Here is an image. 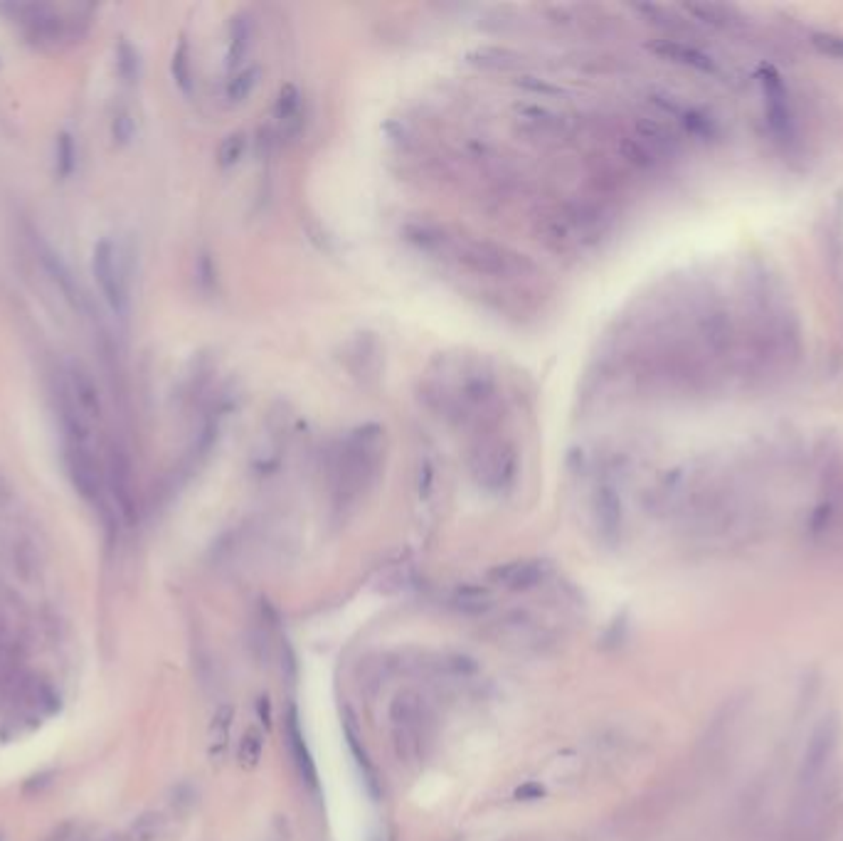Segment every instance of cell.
<instances>
[{
	"instance_id": "5",
	"label": "cell",
	"mask_w": 843,
	"mask_h": 841,
	"mask_svg": "<svg viewBox=\"0 0 843 841\" xmlns=\"http://www.w3.org/2000/svg\"><path fill=\"white\" fill-rule=\"evenodd\" d=\"M92 269L106 304L112 307L113 314L126 316L129 314V304H131V297H129V269L124 265L121 249L113 245L112 240H99L96 242Z\"/></svg>"
},
{
	"instance_id": "8",
	"label": "cell",
	"mask_w": 843,
	"mask_h": 841,
	"mask_svg": "<svg viewBox=\"0 0 843 841\" xmlns=\"http://www.w3.org/2000/svg\"><path fill=\"white\" fill-rule=\"evenodd\" d=\"M343 363L360 383H375L382 370V346L375 333H358L346 343Z\"/></svg>"
},
{
	"instance_id": "10",
	"label": "cell",
	"mask_w": 843,
	"mask_h": 841,
	"mask_svg": "<svg viewBox=\"0 0 843 841\" xmlns=\"http://www.w3.org/2000/svg\"><path fill=\"white\" fill-rule=\"evenodd\" d=\"M392 728H395V740L400 743V755H412L420 748V733H422V703L420 696L414 694H400L395 698V703L390 708Z\"/></svg>"
},
{
	"instance_id": "24",
	"label": "cell",
	"mask_w": 843,
	"mask_h": 841,
	"mask_svg": "<svg viewBox=\"0 0 843 841\" xmlns=\"http://www.w3.org/2000/svg\"><path fill=\"white\" fill-rule=\"evenodd\" d=\"M262 755H264V740L257 730H247L239 740V765L247 770L257 768Z\"/></svg>"
},
{
	"instance_id": "6",
	"label": "cell",
	"mask_w": 843,
	"mask_h": 841,
	"mask_svg": "<svg viewBox=\"0 0 843 841\" xmlns=\"http://www.w3.org/2000/svg\"><path fill=\"white\" fill-rule=\"evenodd\" d=\"M64 462H67V474H70L74 492L87 501L99 499L104 486V472L94 457L89 442H67Z\"/></svg>"
},
{
	"instance_id": "28",
	"label": "cell",
	"mask_w": 843,
	"mask_h": 841,
	"mask_svg": "<svg viewBox=\"0 0 843 841\" xmlns=\"http://www.w3.org/2000/svg\"><path fill=\"white\" fill-rule=\"evenodd\" d=\"M119 70H121V74L129 82H134L136 74H138V57H136V52L129 45L119 47Z\"/></svg>"
},
{
	"instance_id": "29",
	"label": "cell",
	"mask_w": 843,
	"mask_h": 841,
	"mask_svg": "<svg viewBox=\"0 0 843 841\" xmlns=\"http://www.w3.org/2000/svg\"><path fill=\"white\" fill-rule=\"evenodd\" d=\"M515 797L518 800H540L543 797V787L535 785V782H528V785H523L521 790L515 792Z\"/></svg>"
},
{
	"instance_id": "27",
	"label": "cell",
	"mask_w": 843,
	"mask_h": 841,
	"mask_svg": "<svg viewBox=\"0 0 843 841\" xmlns=\"http://www.w3.org/2000/svg\"><path fill=\"white\" fill-rule=\"evenodd\" d=\"M57 151H60V161H57V168H60V175L67 178V175L72 173L74 168V146H72V136L63 134L60 136V144H57Z\"/></svg>"
},
{
	"instance_id": "7",
	"label": "cell",
	"mask_w": 843,
	"mask_h": 841,
	"mask_svg": "<svg viewBox=\"0 0 843 841\" xmlns=\"http://www.w3.org/2000/svg\"><path fill=\"white\" fill-rule=\"evenodd\" d=\"M839 736H841V723L836 716H826L819 720V726L814 728L812 738L806 743L804 750V762H802V785H814L823 775V768L829 765V760L836 753L839 745Z\"/></svg>"
},
{
	"instance_id": "18",
	"label": "cell",
	"mask_w": 843,
	"mask_h": 841,
	"mask_svg": "<svg viewBox=\"0 0 843 841\" xmlns=\"http://www.w3.org/2000/svg\"><path fill=\"white\" fill-rule=\"evenodd\" d=\"M466 60L481 67V70H491V72H511L518 70L523 64V55L511 47H501V45H484V47H476L466 55Z\"/></svg>"
},
{
	"instance_id": "22",
	"label": "cell",
	"mask_w": 843,
	"mask_h": 841,
	"mask_svg": "<svg viewBox=\"0 0 843 841\" xmlns=\"http://www.w3.org/2000/svg\"><path fill=\"white\" fill-rule=\"evenodd\" d=\"M245 151H247V136L242 131H235V134L227 136L217 148V164H220V168H232L245 158Z\"/></svg>"
},
{
	"instance_id": "11",
	"label": "cell",
	"mask_w": 843,
	"mask_h": 841,
	"mask_svg": "<svg viewBox=\"0 0 843 841\" xmlns=\"http://www.w3.org/2000/svg\"><path fill=\"white\" fill-rule=\"evenodd\" d=\"M400 232L405 242H410L417 252H424V255L452 257L454 245H456V237L447 227L427 223V220H410L402 225Z\"/></svg>"
},
{
	"instance_id": "17",
	"label": "cell",
	"mask_w": 843,
	"mask_h": 841,
	"mask_svg": "<svg viewBox=\"0 0 843 841\" xmlns=\"http://www.w3.org/2000/svg\"><path fill=\"white\" fill-rule=\"evenodd\" d=\"M70 398L84 415H89V417L102 415V398L96 391V383L82 366L70 368Z\"/></svg>"
},
{
	"instance_id": "15",
	"label": "cell",
	"mask_w": 843,
	"mask_h": 841,
	"mask_svg": "<svg viewBox=\"0 0 843 841\" xmlns=\"http://www.w3.org/2000/svg\"><path fill=\"white\" fill-rule=\"evenodd\" d=\"M304 112H301V92H298L296 84L287 82L279 89L277 104H274V119L279 123V134L296 136L304 129Z\"/></svg>"
},
{
	"instance_id": "1",
	"label": "cell",
	"mask_w": 843,
	"mask_h": 841,
	"mask_svg": "<svg viewBox=\"0 0 843 841\" xmlns=\"http://www.w3.org/2000/svg\"><path fill=\"white\" fill-rule=\"evenodd\" d=\"M424 398L444 417L466 422L494 408L498 383L484 360H447L444 366L439 363V373H430Z\"/></svg>"
},
{
	"instance_id": "23",
	"label": "cell",
	"mask_w": 843,
	"mask_h": 841,
	"mask_svg": "<svg viewBox=\"0 0 843 841\" xmlns=\"http://www.w3.org/2000/svg\"><path fill=\"white\" fill-rule=\"evenodd\" d=\"M173 80L180 87V92L190 94L193 92V72H190V52H188V42H180L178 50L173 55Z\"/></svg>"
},
{
	"instance_id": "13",
	"label": "cell",
	"mask_w": 843,
	"mask_h": 841,
	"mask_svg": "<svg viewBox=\"0 0 843 841\" xmlns=\"http://www.w3.org/2000/svg\"><path fill=\"white\" fill-rule=\"evenodd\" d=\"M547 570H550V568H547L546 560H530V558H525V560H511V563L496 565L494 570L488 573V577H491V583H496V585L505 587V590H513V593H521V590H530V587L540 585L547 577Z\"/></svg>"
},
{
	"instance_id": "21",
	"label": "cell",
	"mask_w": 843,
	"mask_h": 841,
	"mask_svg": "<svg viewBox=\"0 0 843 841\" xmlns=\"http://www.w3.org/2000/svg\"><path fill=\"white\" fill-rule=\"evenodd\" d=\"M259 84V70L257 67H242L232 72V80L227 82V99L230 104H245L252 97V92L257 89Z\"/></svg>"
},
{
	"instance_id": "25",
	"label": "cell",
	"mask_w": 843,
	"mask_h": 841,
	"mask_svg": "<svg viewBox=\"0 0 843 841\" xmlns=\"http://www.w3.org/2000/svg\"><path fill=\"white\" fill-rule=\"evenodd\" d=\"M518 87L525 89V92L538 94V97H563L565 94V89L560 84H553L550 80H540V77H533V74L518 77Z\"/></svg>"
},
{
	"instance_id": "16",
	"label": "cell",
	"mask_w": 843,
	"mask_h": 841,
	"mask_svg": "<svg viewBox=\"0 0 843 841\" xmlns=\"http://www.w3.org/2000/svg\"><path fill=\"white\" fill-rule=\"evenodd\" d=\"M255 38V21L247 11H239L230 22V42H227V67L230 72L242 70V62L249 55Z\"/></svg>"
},
{
	"instance_id": "9",
	"label": "cell",
	"mask_w": 843,
	"mask_h": 841,
	"mask_svg": "<svg viewBox=\"0 0 843 841\" xmlns=\"http://www.w3.org/2000/svg\"><path fill=\"white\" fill-rule=\"evenodd\" d=\"M35 252H38V259H40L42 269L47 272V277L52 279V284L60 289V294L63 299L74 308V311H84V297H82V289L77 284V279H74L72 269L67 267V262H64L60 252H54L40 235H35Z\"/></svg>"
},
{
	"instance_id": "4",
	"label": "cell",
	"mask_w": 843,
	"mask_h": 841,
	"mask_svg": "<svg viewBox=\"0 0 843 841\" xmlns=\"http://www.w3.org/2000/svg\"><path fill=\"white\" fill-rule=\"evenodd\" d=\"M472 474L486 492H508L518 479V451L505 440L481 442L472 454Z\"/></svg>"
},
{
	"instance_id": "26",
	"label": "cell",
	"mask_w": 843,
	"mask_h": 841,
	"mask_svg": "<svg viewBox=\"0 0 843 841\" xmlns=\"http://www.w3.org/2000/svg\"><path fill=\"white\" fill-rule=\"evenodd\" d=\"M134 131H136V126H134V119H131V114L126 112V109L116 112V116H113V122H112L113 141H119V144H129V141L134 139Z\"/></svg>"
},
{
	"instance_id": "14",
	"label": "cell",
	"mask_w": 843,
	"mask_h": 841,
	"mask_svg": "<svg viewBox=\"0 0 843 841\" xmlns=\"http://www.w3.org/2000/svg\"><path fill=\"white\" fill-rule=\"evenodd\" d=\"M518 123L523 129V134L533 139H565L567 136V119L563 114L553 112L547 106H518Z\"/></svg>"
},
{
	"instance_id": "19",
	"label": "cell",
	"mask_w": 843,
	"mask_h": 841,
	"mask_svg": "<svg viewBox=\"0 0 843 841\" xmlns=\"http://www.w3.org/2000/svg\"><path fill=\"white\" fill-rule=\"evenodd\" d=\"M595 513H597V526L602 535L614 538L619 534V521H622V506H619L617 492L614 486L607 482H602L597 486L595 493Z\"/></svg>"
},
{
	"instance_id": "20",
	"label": "cell",
	"mask_w": 843,
	"mask_h": 841,
	"mask_svg": "<svg viewBox=\"0 0 843 841\" xmlns=\"http://www.w3.org/2000/svg\"><path fill=\"white\" fill-rule=\"evenodd\" d=\"M287 738H288V748H291V758H294V762H296L301 778L309 782L311 787H316V785H319V772H316L313 758H311L309 748H306V743H304V733H301V728H298V716L294 708H291V713H288Z\"/></svg>"
},
{
	"instance_id": "2",
	"label": "cell",
	"mask_w": 843,
	"mask_h": 841,
	"mask_svg": "<svg viewBox=\"0 0 843 841\" xmlns=\"http://www.w3.org/2000/svg\"><path fill=\"white\" fill-rule=\"evenodd\" d=\"M382 427L360 425L336 444L330 457V484L340 506L353 503L378 476L382 464Z\"/></svg>"
},
{
	"instance_id": "12",
	"label": "cell",
	"mask_w": 843,
	"mask_h": 841,
	"mask_svg": "<svg viewBox=\"0 0 843 841\" xmlns=\"http://www.w3.org/2000/svg\"><path fill=\"white\" fill-rule=\"evenodd\" d=\"M106 479L113 492V501L121 509L126 521L136 518V499H134V479H131V464L121 447L112 444L109 462H106Z\"/></svg>"
},
{
	"instance_id": "3",
	"label": "cell",
	"mask_w": 843,
	"mask_h": 841,
	"mask_svg": "<svg viewBox=\"0 0 843 841\" xmlns=\"http://www.w3.org/2000/svg\"><path fill=\"white\" fill-rule=\"evenodd\" d=\"M452 257L479 277L513 279L535 272L533 262L525 255L486 240H456Z\"/></svg>"
}]
</instances>
